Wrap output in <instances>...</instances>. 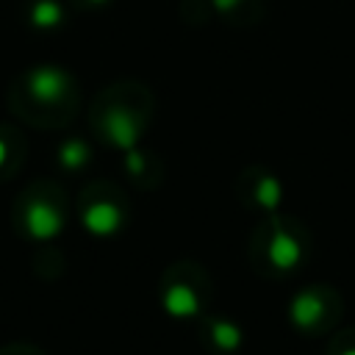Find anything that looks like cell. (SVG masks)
I'll use <instances>...</instances> for the list:
<instances>
[{
  "label": "cell",
  "mask_w": 355,
  "mask_h": 355,
  "mask_svg": "<svg viewBox=\"0 0 355 355\" xmlns=\"http://www.w3.org/2000/svg\"><path fill=\"white\" fill-rule=\"evenodd\" d=\"M269 258H272V263H275V266L288 269V266H294V263L300 261V247H297V241H294L291 236L280 233V236H275V239H272Z\"/></svg>",
  "instance_id": "6"
},
{
  "label": "cell",
  "mask_w": 355,
  "mask_h": 355,
  "mask_svg": "<svg viewBox=\"0 0 355 355\" xmlns=\"http://www.w3.org/2000/svg\"><path fill=\"white\" fill-rule=\"evenodd\" d=\"M322 313H324V305H322V300L316 294H300L294 300V305H291V316H294V322L300 327L316 324L322 319Z\"/></svg>",
  "instance_id": "4"
},
{
  "label": "cell",
  "mask_w": 355,
  "mask_h": 355,
  "mask_svg": "<svg viewBox=\"0 0 355 355\" xmlns=\"http://www.w3.org/2000/svg\"><path fill=\"white\" fill-rule=\"evenodd\" d=\"M31 19H33L36 28H53V25L61 22V8L53 0H39L31 11Z\"/></svg>",
  "instance_id": "7"
},
{
  "label": "cell",
  "mask_w": 355,
  "mask_h": 355,
  "mask_svg": "<svg viewBox=\"0 0 355 355\" xmlns=\"http://www.w3.org/2000/svg\"><path fill=\"white\" fill-rule=\"evenodd\" d=\"M164 305L172 316H191L197 313V297L189 286H172L164 297Z\"/></svg>",
  "instance_id": "5"
},
{
  "label": "cell",
  "mask_w": 355,
  "mask_h": 355,
  "mask_svg": "<svg viewBox=\"0 0 355 355\" xmlns=\"http://www.w3.org/2000/svg\"><path fill=\"white\" fill-rule=\"evenodd\" d=\"M83 222H86V227H89L92 233L105 236V233H111V230L119 225V211H116L114 205H108V202H97V205H92V208L86 211Z\"/></svg>",
  "instance_id": "3"
},
{
  "label": "cell",
  "mask_w": 355,
  "mask_h": 355,
  "mask_svg": "<svg viewBox=\"0 0 355 355\" xmlns=\"http://www.w3.org/2000/svg\"><path fill=\"white\" fill-rule=\"evenodd\" d=\"M3 161H6V141L0 139V166H3Z\"/></svg>",
  "instance_id": "10"
},
{
  "label": "cell",
  "mask_w": 355,
  "mask_h": 355,
  "mask_svg": "<svg viewBox=\"0 0 355 355\" xmlns=\"http://www.w3.org/2000/svg\"><path fill=\"white\" fill-rule=\"evenodd\" d=\"M25 222H28L31 236H36V239H53V236L61 230V214H58L55 208H50L47 202H33V205H28Z\"/></svg>",
  "instance_id": "1"
},
{
  "label": "cell",
  "mask_w": 355,
  "mask_h": 355,
  "mask_svg": "<svg viewBox=\"0 0 355 355\" xmlns=\"http://www.w3.org/2000/svg\"><path fill=\"white\" fill-rule=\"evenodd\" d=\"M64 92H67V75H64L61 69L44 67V69H39V72L31 75V94H33L36 100L53 103V100H58Z\"/></svg>",
  "instance_id": "2"
},
{
  "label": "cell",
  "mask_w": 355,
  "mask_h": 355,
  "mask_svg": "<svg viewBox=\"0 0 355 355\" xmlns=\"http://www.w3.org/2000/svg\"><path fill=\"white\" fill-rule=\"evenodd\" d=\"M214 344H216L219 349H236V347L241 344L239 327L230 324V322H216V324H214Z\"/></svg>",
  "instance_id": "8"
},
{
  "label": "cell",
  "mask_w": 355,
  "mask_h": 355,
  "mask_svg": "<svg viewBox=\"0 0 355 355\" xmlns=\"http://www.w3.org/2000/svg\"><path fill=\"white\" fill-rule=\"evenodd\" d=\"M97 3H100V0H97Z\"/></svg>",
  "instance_id": "12"
},
{
  "label": "cell",
  "mask_w": 355,
  "mask_h": 355,
  "mask_svg": "<svg viewBox=\"0 0 355 355\" xmlns=\"http://www.w3.org/2000/svg\"><path fill=\"white\" fill-rule=\"evenodd\" d=\"M61 161H64L67 166H78V164H83V161H86V147L78 144V141L64 144V150H61Z\"/></svg>",
  "instance_id": "9"
},
{
  "label": "cell",
  "mask_w": 355,
  "mask_h": 355,
  "mask_svg": "<svg viewBox=\"0 0 355 355\" xmlns=\"http://www.w3.org/2000/svg\"><path fill=\"white\" fill-rule=\"evenodd\" d=\"M344 355H355V349H347V352H344Z\"/></svg>",
  "instance_id": "11"
}]
</instances>
